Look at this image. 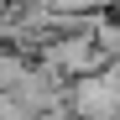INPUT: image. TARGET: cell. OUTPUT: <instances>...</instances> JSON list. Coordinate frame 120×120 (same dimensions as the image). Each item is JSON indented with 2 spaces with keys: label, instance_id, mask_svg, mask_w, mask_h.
Returning <instances> with one entry per match:
<instances>
[{
  "label": "cell",
  "instance_id": "obj_2",
  "mask_svg": "<svg viewBox=\"0 0 120 120\" xmlns=\"http://www.w3.org/2000/svg\"><path fill=\"white\" fill-rule=\"evenodd\" d=\"M99 57H105V52H99L94 31H84V37H78V31H68L63 42H52V47L42 52V63H47L52 73H89Z\"/></svg>",
  "mask_w": 120,
  "mask_h": 120
},
{
  "label": "cell",
  "instance_id": "obj_1",
  "mask_svg": "<svg viewBox=\"0 0 120 120\" xmlns=\"http://www.w3.org/2000/svg\"><path fill=\"white\" fill-rule=\"evenodd\" d=\"M68 105L78 120H120V73H78V84L68 94Z\"/></svg>",
  "mask_w": 120,
  "mask_h": 120
},
{
  "label": "cell",
  "instance_id": "obj_3",
  "mask_svg": "<svg viewBox=\"0 0 120 120\" xmlns=\"http://www.w3.org/2000/svg\"><path fill=\"white\" fill-rule=\"evenodd\" d=\"M21 73H26V63H21V57H16L11 47H0V94H5L16 78H21Z\"/></svg>",
  "mask_w": 120,
  "mask_h": 120
},
{
  "label": "cell",
  "instance_id": "obj_4",
  "mask_svg": "<svg viewBox=\"0 0 120 120\" xmlns=\"http://www.w3.org/2000/svg\"><path fill=\"white\" fill-rule=\"evenodd\" d=\"M115 73H120V63H115Z\"/></svg>",
  "mask_w": 120,
  "mask_h": 120
}]
</instances>
